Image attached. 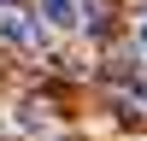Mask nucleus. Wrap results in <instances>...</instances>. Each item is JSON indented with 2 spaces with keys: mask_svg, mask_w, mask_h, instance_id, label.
Instances as JSON below:
<instances>
[{
  "mask_svg": "<svg viewBox=\"0 0 147 141\" xmlns=\"http://www.w3.org/2000/svg\"><path fill=\"white\" fill-rule=\"evenodd\" d=\"M0 41H6V47H18V53H41L47 30H41V18H35V12L12 6V0H0Z\"/></svg>",
  "mask_w": 147,
  "mask_h": 141,
  "instance_id": "1",
  "label": "nucleus"
},
{
  "mask_svg": "<svg viewBox=\"0 0 147 141\" xmlns=\"http://www.w3.org/2000/svg\"><path fill=\"white\" fill-rule=\"evenodd\" d=\"M41 18L59 30H82L88 23V0H41Z\"/></svg>",
  "mask_w": 147,
  "mask_h": 141,
  "instance_id": "2",
  "label": "nucleus"
},
{
  "mask_svg": "<svg viewBox=\"0 0 147 141\" xmlns=\"http://www.w3.org/2000/svg\"><path fill=\"white\" fill-rule=\"evenodd\" d=\"M141 47H147V23H141Z\"/></svg>",
  "mask_w": 147,
  "mask_h": 141,
  "instance_id": "3",
  "label": "nucleus"
}]
</instances>
